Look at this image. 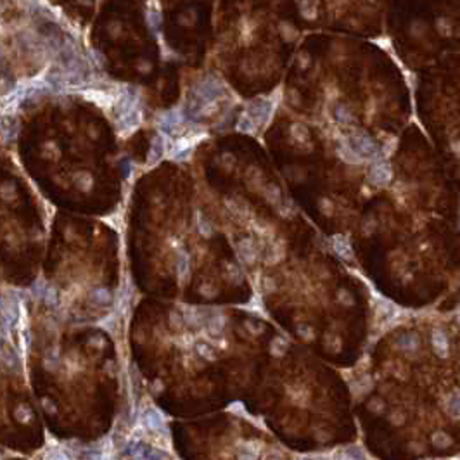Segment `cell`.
<instances>
[{
	"instance_id": "6da1fadb",
	"label": "cell",
	"mask_w": 460,
	"mask_h": 460,
	"mask_svg": "<svg viewBox=\"0 0 460 460\" xmlns=\"http://www.w3.org/2000/svg\"><path fill=\"white\" fill-rule=\"evenodd\" d=\"M350 142H351L350 146L353 147V149L357 151L360 156H365V158H374V156L379 154L377 144H375L370 137L365 135V133H362V132L353 133L351 139H350Z\"/></svg>"
},
{
	"instance_id": "7a4b0ae2",
	"label": "cell",
	"mask_w": 460,
	"mask_h": 460,
	"mask_svg": "<svg viewBox=\"0 0 460 460\" xmlns=\"http://www.w3.org/2000/svg\"><path fill=\"white\" fill-rule=\"evenodd\" d=\"M391 177H393V173H391V166L387 165V163H375L374 166H372L370 170V182L374 184V185L381 187V185H387V184L391 182Z\"/></svg>"
},
{
	"instance_id": "3957f363",
	"label": "cell",
	"mask_w": 460,
	"mask_h": 460,
	"mask_svg": "<svg viewBox=\"0 0 460 460\" xmlns=\"http://www.w3.org/2000/svg\"><path fill=\"white\" fill-rule=\"evenodd\" d=\"M433 346L441 358L448 357V338L443 331H434L433 332Z\"/></svg>"
},
{
	"instance_id": "277c9868",
	"label": "cell",
	"mask_w": 460,
	"mask_h": 460,
	"mask_svg": "<svg viewBox=\"0 0 460 460\" xmlns=\"http://www.w3.org/2000/svg\"><path fill=\"white\" fill-rule=\"evenodd\" d=\"M144 424H146V427L151 431L165 429V421H163L161 414L156 412L154 408H151V410L146 412V415H144Z\"/></svg>"
},
{
	"instance_id": "5b68a950",
	"label": "cell",
	"mask_w": 460,
	"mask_h": 460,
	"mask_svg": "<svg viewBox=\"0 0 460 460\" xmlns=\"http://www.w3.org/2000/svg\"><path fill=\"white\" fill-rule=\"evenodd\" d=\"M334 249L343 260H351L353 258V249L350 246V241L343 235H336L334 237Z\"/></svg>"
},
{
	"instance_id": "8992f818",
	"label": "cell",
	"mask_w": 460,
	"mask_h": 460,
	"mask_svg": "<svg viewBox=\"0 0 460 460\" xmlns=\"http://www.w3.org/2000/svg\"><path fill=\"white\" fill-rule=\"evenodd\" d=\"M0 358L7 367H14L16 365V357H14V350L5 339L0 338Z\"/></svg>"
},
{
	"instance_id": "52a82bcc",
	"label": "cell",
	"mask_w": 460,
	"mask_h": 460,
	"mask_svg": "<svg viewBox=\"0 0 460 460\" xmlns=\"http://www.w3.org/2000/svg\"><path fill=\"white\" fill-rule=\"evenodd\" d=\"M163 154H165V140H163V137H156L149 153V165L158 163L163 158Z\"/></svg>"
},
{
	"instance_id": "ba28073f",
	"label": "cell",
	"mask_w": 460,
	"mask_h": 460,
	"mask_svg": "<svg viewBox=\"0 0 460 460\" xmlns=\"http://www.w3.org/2000/svg\"><path fill=\"white\" fill-rule=\"evenodd\" d=\"M239 253H241V258L244 260L246 263L255 262L256 251H255V246H253V242L249 241V239H244V241L239 244Z\"/></svg>"
},
{
	"instance_id": "9c48e42d",
	"label": "cell",
	"mask_w": 460,
	"mask_h": 460,
	"mask_svg": "<svg viewBox=\"0 0 460 460\" xmlns=\"http://www.w3.org/2000/svg\"><path fill=\"white\" fill-rule=\"evenodd\" d=\"M339 156H341L346 163H355V165H357V163L362 161V156L358 154L350 144H341V146H339Z\"/></svg>"
},
{
	"instance_id": "30bf717a",
	"label": "cell",
	"mask_w": 460,
	"mask_h": 460,
	"mask_svg": "<svg viewBox=\"0 0 460 460\" xmlns=\"http://www.w3.org/2000/svg\"><path fill=\"white\" fill-rule=\"evenodd\" d=\"M182 116H180V113H170V114H166V116H163V119H161V126L165 128V132H172L173 128H177V126L182 123Z\"/></svg>"
},
{
	"instance_id": "8fae6325",
	"label": "cell",
	"mask_w": 460,
	"mask_h": 460,
	"mask_svg": "<svg viewBox=\"0 0 460 460\" xmlns=\"http://www.w3.org/2000/svg\"><path fill=\"white\" fill-rule=\"evenodd\" d=\"M223 327H225V318H223L222 315H215L213 318H209V322H208L209 334L220 336V334H222V331H223Z\"/></svg>"
},
{
	"instance_id": "7c38bea8",
	"label": "cell",
	"mask_w": 460,
	"mask_h": 460,
	"mask_svg": "<svg viewBox=\"0 0 460 460\" xmlns=\"http://www.w3.org/2000/svg\"><path fill=\"white\" fill-rule=\"evenodd\" d=\"M2 135L5 137V139H12L14 135H16L17 132V123L16 119L12 118H3L2 119Z\"/></svg>"
},
{
	"instance_id": "4fadbf2b",
	"label": "cell",
	"mask_w": 460,
	"mask_h": 460,
	"mask_svg": "<svg viewBox=\"0 0 460 460\" xmlns=\"http://www.w3.org/2000/svg\"><path fill=\"white\" fill-rule=\"evenodd\" d=\"M189 277V256L185 253H180L179 256V278L185 280Z\"/></svg>"
},
{
	"instance_id": "5bb4252c",
	"label": "cell",
	"mask_w": 460,
	"mask_h": 460,
	"mask_svg": "<svg viewBox=\"0 0 460 460\" xmlns=\"http://www.w3.org/2000/svg\"><path fill=\"white\" fill-rule=\"evenodd\" d=\"M92 299L95 303H99V305H107V303H111V292L107 291V289H95V291L92 292Z\"/></svg>"
},
{
	"instance_id": "9a60e30c",
	"label": "cell",
	"mask_w": 460,
	"mask_h": 460,
	"mask_svg": "<svg viewBox=\"0 0 460 460\" xmlns=\"http://www.w3.org/2000/svg\"><path fill=\"white\" fill-rule=\"evenodd\" d=\"M237 128L241 130V132L251 133V132H255V121H253V118L249 114H242L237 123Z\"/></svg>"
},
{
	"instance_id": "2e32d148",
	"label": "cell",
	"mask_w": 460,
	"mask_h": 460,
	"mask_svg": "<svg viewBox=\"0 0 460 460\" xmlns=\"http://www.w3.org/2000/svg\"><path fill=\"white\" fill-rule=\"evenodd\" d=\"M43 301L49 306H56L57 305V291L54 287H47V291L43 292Z\"/></svg>"
},
{
	"instance_id": "e0dca14e",
	"label": "cell",
	"mask_w": 460,
	"mask_h": 460,
	"mask_svg": "<svg viewBox=\"0 0 460 460\" xmlns=\"http://www.w3.org/2000/svg\"><path fill=\"white\" fill-rule=\"evenodd\" d=\"M448 412L454 419H459V394H452V401H448Z\"/></svg>"
},
{
	"instance_id": "ac0fdd59",
	"label": "cell",
	"mask_w": 460,
	"mask_h": 460,
	"mask_svg": "<svg viewBox=\"0 0 460 460\" xmlns=\"http://www.w3.org/2000/svg\"><path fill=\"white\" fill-rule=\"evenodd\" d=\"M184 320L187 322V325H192V327H195V325L199 324V315L197 311H195V308H189V310L185 311V318Z\"/></svg>"
},
{
	"instance_id": "d6986e66",
	"label": "cell",
	"mask_w": 460,
	"mask_h": 460,
	"mask_svg": "<svg viewBox=\"0 0 460 460\" xmlns=\"http://www.w3.org/2000/svg\"><path fill=\"white\" fill-rule=\"evenodd\" d=\"M345 457L346 459H365V454L362 452L360 447H350V448H346Z\"/></svg>"
},
{
	"instance_id": "ffe728a7",
	"label": "cell",
	"mask_w": 460,
	"mask_h": 460,
	"mask_svg": "<svg viewBox=\"0 0 460 460\" xmlns=\"http://www.w3.org/2000/svg\"><path fill=\"white\" fill-rule=\"evenodd\" d=\"M197 351H199V355H202L204 358H208V360H213L215 358V355L211 353V348H209L206 343H201V345H197Z\"/></svg>"
},
{
	"instance_id": "44dd1931",
	"label": "cell",
	"mask_w": 460,
	"mask_h": 460,
	"mask_svg": "<svg viewBox=\"0 0 460 460\" xmlns=\"http://www.w3.org/2000/svg\"><path fill=\"white\" fill-rule=\"evenodd\" d=\"M433 441L438 445V447H447V445H450V438H448L445 433H438V434H434Z\"/></svg>"
},
{
	"instance_id": "7402d4cb",
	"label": "cell",
	"mask_w": 460,
	"mask_h": 460,
	"mask_svg": "<svg viewBox=\"0 0 460 460\" xmlns=\"http://www.w3.org/2000/svg\"><path fill=\"white\" fill-rule=\"evenodd\" d=\"M401 346L407 348V350H415V348L419 346V341L415 336H410V338H403V341H401Z\"/></svg>"
},
{
	"instance_id": "603a6c76",
	"label": "cell",
	"mask_w": 460,
	"mask_h": 460,
	"mask_svg": "<svg viewBox=\"0 0 460 460\" xmlns=\"http://www.w3.org/2000/svg\"><path fill=\"white\" fill-rule=\"evenodd\" d=\"M30 415H31V412L28 410L26 407H19V408L16 410V417L19 419L21 422H26L28 419H30Z\"/></svg>"
},
{
	"instance_id": "cb8c5ba5",
	"label": "cell",
	"mask_w": 460,
	"mask_h": 460,
	"mask_svg": "<svg viewBox=\"0 0 460 460\" xmlns=\"http://www.w3.org/2000/svg\"><path fill=\"white\" fill-rule=\"evenodd\" d=\"M197 218H199V232H201V234H204V235H209V234H211V229H209V223L204 222V216L199 215Z\"/></svg>"
},
{
	"instance_id": "d4e9b609",
	"label": "cell",
	"mask_w": 460,
	"mask_h": 460,
	"mask_svg": "<svg viewBox=\"0 0 460 460\" xmlns=\"http://www.w3.org/2000/svg\"><path fill=\"white\" fill-rule=\"evenodd\" d=\"M146 459H168V455L163 454L161 450H156V448H149L146 454Z\"/></svg>"
},
{
	"instance_id": "484cf974",
	"label": "cell",
	"mask_w": 460,
	"mask_h": 460,
	"mask_svg": "<svg viewBox=\"0 0 460 460\" xmlns=\"http://www.w3.org/2000/svg\"><path fill=\"white\" fill-rule=\"evenodd\" d=\"M2 306H3V301H2V298H0V310H2Z\"/></svg>"
}]
</instances>
